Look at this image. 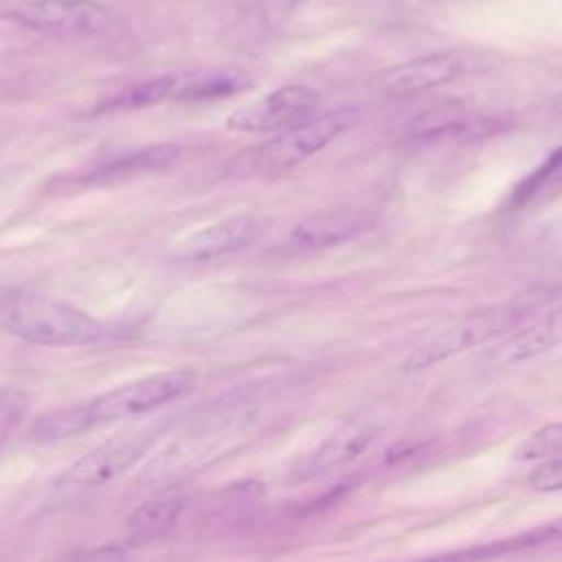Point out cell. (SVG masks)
<instances>
[{
	"label": "cell",
	"instance_id": "6da1fadb",
	"mask_svg": "<svg viewBox=\"0 0 562 562\" xmlns=\"http://www.w3.org/2000/svg\"><path fill=\"white\" fill-rule=\"evenodd\" d=\"M0 325L33 345L81 347L108 336V327L83 310L33 290L0 294Z\"/></svg>",
	"mask_w": 562,
	"mask_h": 562
},
{
	"label": "cell",
	"instance_id": "7a4b0ae2",
	"mask_svg": "<svg viewBox=\"0 0 562 562\" xmlns=\"http://www.w3.org/2000/svg\"><path fill=\"white\" fill-rule=\"evenodd\" d=\"M358 116L360 110L353 105L312 114L281 130L274 138L239 154L231 165V173L237 178H277L338 138L358 121Z\"/></svg>",
	"mask_w": 562,
	"mask_h": 562
},
{
	"label": "cell",
	"instance_id": "3957f363",
	"mask_svg": "<svg viewBox=\"0 0 562 562\" xmlns=\"http://www.w3.org/2000/svg\"><path fill=\"white\" fill-rule=\"evenodd\" d=\"M538 307H540V299L527 296V299H514L501 305L479 310L465 316L463 321H459L457 325L448 327L439 336L415 347L408 353V358L402 362V371L415 373V371L428 369L454 353L479 347L498 334L512 331L516 325H520L531 314H536Z\"/></svg>",
	"mask_w": 562,
	"mask_h": 562
},
{
	"label": "cell",
	"instance_id": "277c9868",
	"mask_svg": "<svg viewBox=\"0 0 562 562\" xmlns=\"http://www.w3.org/2000/svg\"><path fill=\"white\" fill-rule=\"evenodd\" d=\"M195 384V375L184 369L162 371L147 378H140L136 382H127L114 391H108L90 402L83 404L86 422L90 428L132 419L136 415H145L167 402L180 400L187 395Z\"/></svg>",
	"mask_w": 562,
	"mask_h": 562
},
{
	"label": "cell",
	"instance_id": "5b68a950",
	"mask_svg": "<svg viewBox=\"0 0 562 562\" xmlns=\"http://www.w3.org/2000/svg\"><path fill=\"white\" fill-rule=\"evenodd\" d=\"M490 66V59L470 48H448L428 53L404 64L391 66L371 79V88L386 97H411L448 81L461 79L472 72H481Z\"/></svg>",
	"mask_w": 562,
	"mask_h": 562
},
{
	"label": "cell",
	"instance_id": "8992f818",
	"mask_svg": "<svg viewBox=\"0 0 562 562\" xmlns=\"http://www.w3.org/2000/svg\"><path fill=\"white\" fill-rule=\"evenodd\" d=\"M7 18L29 31L66 40L97 37L114 26V15L94 0H29L9 9Z\"/></svg>",
	"mask_w": 562,
	"mask_h": 562
},
{
	"label": "cell",
	"instance_id": "52a82bcc",
	"mask_svg": "<svg viewBox=\"0 0 562 562\" xmlns=\"http://www.w3.org/2000/svg\"><path fill=\"white\" fill-rule=\"evenodd\" d=\"M158 439L156 428H134L110 437L81 459L68 472L66 483L75 487H99L127 472Z\"/></svg>",
	"mask_w": 562,
	"mask_h": 562
},
{
	"label": "cell",
	"instance_id": "ba28073f",
	"mask_svg": "<svg viewBox=\"0 0 562 562\" xmlns=\"http://www.w3.org/2000/svg\"><path fill=\"white\" fill-rule=\"evenodd\" d=\"M321 103V94L303 83L281 86L241 108L228 119L226 127L233 132H277L285 130L312 114Z\"/></svg>",
	"mask_w": 562,
	"mask_h": 562
},
{
	"label": "cell",
	"instance_id": "9c48e42d",
	"mask_svg": "<svg viewBox=\"0 0 562 562\" xmlns=\"http://www.w3.org/2000/svg\"><path fill=\"white\" fill-rule=\"evenodd\" d=\"M266 224L268 222L257 213H237L224 217L180 241L173 250V259L180 263H209L239 252L263 235Z\"/></svg>",
	"mask_w": 562,
	"mask_h": 562
},
{
	"label": "cell",
	"instance_id": "30bf717a",
	"mask_svg": "<svg viewBox=\"0 0 562 562\" xmlns=\"http://www.w3.org/2000/svg\"><path fill=\"white\" fill-rule=\"evenodd\" d=\"M373 215L362 209L340 206L329 211H318L301 220L292 233L290 241L303 250H318L351 241L373 228Z\"/></svg>",
	"mask_w": 562,
	"mask_h": 562
},
{
	"label": "cell",
	"instance_id": "8fae6325",
	"mask_svg": "<svg viewBox=\"0 0 562 562\" xmlns=\"http://www.w3.org/2000/svg\"><path fill=\"white\" fill-rule=\"evenodd\" d=\"M378 428L367 419H356L340 426L334 435H329L314 452H310L303 461L296 463L292 474L296 479H312L331 468H338L353 457H358L375 437Z\"/></svg>",
	"mask_w": 562,
	"mask_h": 562
},
{
	"label": "cell",
	"instance_id": "7c38bea8",
	"mask_svg": "<svg viewBox=\"0 0 562 562\" xmlns=\"http://www.w3.org/2000/svg\"><path fill=\"white\" fill-rule=\"evenodd\" d=\"M505 125V119L490 114H470L465 110H432L413 123L411 134L419 140L476 138Z\"/></svg>",
	"mask_w": 562,
	"mask_h": 562
},
{
	"label": "cell",
	"instance_id": "4fadbf2b",
	"mask_svg": "<svg viewBox=\"0 0 562 562\" xmlns=\"http://www.w3.org/2000/svg\"><path fill=\"white\" fill-rule=\"evenodd\" d=\"M178 145L173 143H160L151 147H143L138 151L110 158L108 162L97 165L92 171L86 173V182L90 184H108L119 182L125 178H136L151 171H162L169 167L178 156Z\"/></svg>",
	"mask_w": 562,
	"mask_h": 562
},
{
	"label": "cell",
	"instance_id": "5bb4252c",
	"mask_svg": "<svg viewBox=\"0 0 562 562\" xmlns=\"http://www.w3.org/2000/svg\"><path fill=\"white\" fill-rule=\"evenodd\" d=\"M250 77L239 68H198L182 70L178 101H209L224 99L250 88Z\"/></svg>",
	"mask_w": 562,
	"mask_h": 562
},
{
	"label": "cell",
	"instance_id": "9a60e30c",
	"mask_svg": "<svg viewBox=\"0 0 562 562\" xmlns=\"http://www.w3.org/2000/svg\"><path fill=\"white\" fill-rule=\"evenodd\" d=\"M182 83V70L178 72H165L151 79H145L140 83L127 86L121 92L103 99L94 112H121V110H138L149 108L162 101H178Z\"/></svg>",
	"mask_w": 562,
	"mask_h": 562
},
{
	"label": "cell",
	"instance_id": "2e32d148",
	"mask_svg": "<svg viewBox=\"0 0 562 562\" xmlns=\"http://www.w3.org/2000/svg\"><path fill=\"white\" fill-rule=\"evenodd\" d=\"M182 507L184 498L180 494H160L143 503L127 520V542L145 544L162 538L178 520Z\"/></svg>",
	"mask_w": 562,
	"mask_h": 562
},
{
	"label": "cell",
	"instance_id": "e0dca14e",
	"mask_svg": "<svg viewBox=\"0 0 562 562\" xmlns=\"http://www.w3.org/2000/svg\"><path fill=\"white\" fill-rule=\"evenodd\" d=\"M560 340V310H551L540 321L531 323L525 331L512 336L505 345H501L494 353V358L501 364L518 362L525 358H531L536 353H542L551 349Z\"/></svg>",
	"mask_w": 562,
	"mask_h": 562
},
{
	"label": "cell",
	"instance_id": "ac0fdd59",
	"mask_svg": "<svg viewBox=\"0 0 562 562\" xmlns=\"http://www.w3.org/2000/svg\"><path fill=\"white\" fill-rule=\"evenodd\" d=\"M560 540V522L553 520L549 525L536 527L527 533L507 538V540H498V542H490V544H481L476 549H468V551H459L452 558H468V560H481V558H501V555H509V553H520V551H529V549H538L542 544L549 542H558Z\"/></svg>",
	"mask_w": 562,
	"mask_h": 562
},
{
	"label": "cell",
	"instance_id": "d6986e66",
	"mask_svg": "<svg viewBox=\"0 0 562 562\" xmlns=\"http://www.w3.org/2000/svg\"><path fill=\"white\" fill-rule=\"evenodd\" d=\"M86 430H90V426L86 422L83 404H77L40 417L33 426V437L37 441H64Z\"/></svg>",
	"mask_w": 562,
	"mask_h": 562
},
{
	"label": "cell",
	"instance_id": "ffe728a7",
	"mask_svg": "<svg viewBox=\"0 0 562 562\" xmlns=\"http://www.w3.org/2000/svg\"><path fill=\"white\" fill-rule=\"evenodd\" d=\"M558 176H560V149H553L536 171H531L527 178L518 182V187L512 193V202H509L512 209H525L527 204H531L540 193L558 184Z\"/></svg>",
	"mask_w": 562,
	"mask_h": 562
},
{
	"label": "cell",
	"instance_id": "44dd1931",
	"mask_svg": "<svg viewBox=\"0 0 562 562\" xmlns=\"http://www.w3.org/2000/svg\"><path fill=\"white\" fill-rule=\"evenodd\" d=\"M560 441H562L560 424L558 422L544 424L516 446L514 461H536V459L555 457L560 454Z\"/></svg>",
	"mask_w": 562,
	"mask_h": 562
},
{
	"label": "cell",
	"instance_id": "7402d4cb",
	"mask_svg": "<svg viewBox=\"0 0 562 562\" xmlns=\"http://www.w3.org/2000/svg\"><path fill=\"white\" fill-rule=\"evenodd\" d=\"M29 411V395L18 386L0 389V450L20 428L24 415Z\"/></svg>",
	"mask_w": 562,
	"mask_h": 562
},
{
	"label": "cell",
	"instance_id": "603a6c76",
	"mask_svg": "<svg viewBox=\"0 0 562 562\" xmlns=\"http://www.w3.org/2000/svg\"><path fill=\"white\" fill-rule=\"evenodd\" d=\"M560 457H549L529 474V487L538 492H560Z\"/></svg>",
	"mask_w": 562,
	"mask_h": 562
}]
</instances>
